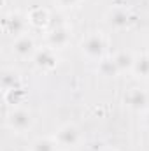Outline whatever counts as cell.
<instances>
[{"label":"cell","instance_id":"cell-1","mask_svg":"<svg viewBox=\"0 0 149 151\" xmlns=\"http://www.w3.org/2000/svg\"><path fill=\"white\" fill-rule=\"evenodd\" d=\"M104 47H105V42L98 34H91L82 40V53L88 58H102Z\"/></svg>","mask_w":149,"mask_h":151},{"label":"cell","instance_id":"cell-2","mask_svg":"<svg viewBox=\"0 0 149 151\" xmlns=\"http://www.w3.org/2000/svg\"><path fill=\"white\" fill-rule=\"evenodd\" d=\"M56 144L62 146V148H72L77 144L79 141V130L75 128L74 125H63L58 132H56V137H54Z\"/></svg>","mask_w":149,"mask_h":151},{"label":"cell","instance_id":"cell-3","mask_svg":"<svg viewBox=\"0 0 149 151\" xmlns=\"http://www.w3.org/2000/svg\"><path fill=\"white\" fill-rule=\"evenodd\" d=\"M7 123H9L11 128H14V130H18V132H23V130L30 128V125H32V116H30L28 111H25V109H14L12 113L9 114Z\"/></svg>","mask_w":149,"mask_h":151},{"label":"cell","instance_id":"cell-4","mask_svg":"<svg viewBox=\"0 0 149 151\" xmlns=\"http://www.w3.org/2000/svg\"><path fill=\"white\" fill-rule=\"evenodd\" d=\"M34 62H35V65H37L39 69L51 70V69H54V67H56L58 58H56V55H54V51H53L51 47H42V49L35 51Z\"/></svg>","mask_w":149,"mask_h":151},{"label":"cell","instance_id":"cell-5","mask_svg":"<svg viewBox=\"0 0 149 151\" xmlns=\"http://www.w3.org/2000/svg\"><path fill=\"white\" fill-rule=\"evenodd\" d=\"M125 102L130 109L133 111H140L148 106V93L140 88H132L126 95H125Z\"/></svg>","mask_w":149,"mask_h":151},{"label":"cell","instance_id":"cell-6","mask_svg":"<svg viewBox=\"0 0 149 151\" xmlns=\"http://www.w3.org/2000/svg\"><path fill=\"white\" fill-rule=\"evenodd\" d=\"M12 51H14L18 56H21V58L34 55V53H35L34 39L28 37V35H19V37H16L14 44H12Z\"/></svg>","mask_w":149,"mask_h":151},{"label":"cell","instance_id":"cell-7","mask_svg":"<svg viewBox=\"0 0 149 151\" xmlns=\"http://www.w3.org/2000/svg\"><path fill=\"white\" fill-rule=\"evenodd\" d=\"M25 27H27V19L21 14H18V12H14V14L5 18V30L9 34H12V35H18V37L23 35Z\"/></svg>","mask_w":149,"mask_h":151},{"label":"cell","instance_id":"cell-8","mask_svg":"<svg viewBox=\"0 0 149 151\" xmlns=\"http://www.w3.org/2000/svg\"><path fill=\"white\" fill-rule=\"evenodd\" d=\"M128 23H130L128 11H125V9H112L111 12H109V25L111 27L121 30V28L128 27Z\"/></svg>","mask_w":149,"mask_h":151},{"label":"cell","instance_id":"cell-9","mask_svg":"<svg viewBox=\"0 0 149 151\" xmlns=\"http://www.w3.org/2000/svg\"><path fill=\"white\" fill-rule=\"evenodd\" d=\"M27 19H28L30 25L40 28V27H46V25H47V21H49V12H47L46 9H42V7H34V9H30Z\"/></svg>","mask_w":149,"mask_h":151},{"label":"cell","instance_id":"cell-10","mask_svg":"<svg viewBox=\"0 0 149 151\" xmlns=\"http://www.w3.org/2000/svg\"><path fill=\"white\" fill-rule=\"evenodd\" d=\"M47 39H49V44H51L53 47H62V46H65V44L69 42L70 32H69L65 27H56V28L51 30V34H49Z\"/></svg>","mask_w":149,"mask_h":151},{"label":"cell","instance_id":"cell-11","mask_svg":"<svg viewBox=\"0 0 149 151\" xmlns=\"http://www.w3.org/2000/svg\"><path fill=\"white\" fill-rule=\"evenodd\" d=\"M114 62H116V67H117L119 72H126V70H132V69H133L135 58H133L132 53H128V51H119V53L114 56Z\"/></svg>","mask_w":149,"mask_h":151},{"label":"cell","instance_id":"cell-12","mask_svg":"<svg viewBox=\"0 0 149 151\" xmlns=\"http://www.w3.org/2000/svg\"><path fill=\"white\" fill-rule=\"evenodd\" d=\"M2 88H4V91L19 88V76H18V72H14L11 69L4 70L2 72Z\"/></svg>","mask_w":149,"mask_h":151},{"label":"cell","instance_id":"cell-13","mask_svg":"<svg viewBox=\"0 0 149 151\" xmlns=\"http://www.w3.org/2000/svg\"><path fill=\"white\" fill-rule=\"evenodd\" d=\"M132 70L139 77H149V56L148 55H142V56L135 58V63H133Z\"/></svg>","mask_w":149,"mask_h":151},{"label":"cell","instance_id":"cell-14","mask_svg":"<svg viewBox=\"0 0 149 151\" xmlns=\"http://www.w3.org/2000/svg\"><path fill=\"white\" fill-rule=\"evenodd\" d=\"M98 72L104 76V77H114V76L119 72L117 67H116L114 58H111V60H102L98 63Z\"/></svg>","mask_w":149,"mask_h":151},{"label":"cell","instance_id":"cell-15","mask_svg":"<svg viewBox=\"0 0 149 151\" xmlns=\"http://www.w3.org/2000/svg\"><path fill=\"white\" fill-rule=\"evenodd\" d=\"M32 151H56V141L53 139H37L32 146Z\"/></svg>","mask_w":149,"mask_h":151},{"label":"cell","instance_id":"cell-16","mask_svg":"<svg viewBox=\"0 0 149 151\" xmlns=\"http://www.w3.org/2000/svg\"><path fill=\"white\" fill-rule=\"evenodd\" d=\"M23 97H25V91H23L21 88H14V90L5 91V100H7V104H18Z\"/></svg>","mask_w":149,"mask_h":151},{"label":"cell","instance_id":"cell-17","mask_svg":"<svg viewBox=\"0 0 149 151\" xmlns=\"http://www.w3.org/2000/svg\"><path fill=\"white\" fill-rule=\"evenodd\" d=\"M79 0H58V4L60 5H63V7H72V5H75Z\"/></svg>","mask_w":149,"mask_h":151},{"label":"cell","instance_id":"cell-18","mask_svg":"<svg viewBox=\"0 0 149 151\" xmlns=\"http://www.w3.org/2000/svg\"><path fill=\"white\" fill-rule=\"evenodd\" d=\"M146 123H148V127H149V113H148V116H146Z\"/></svg>","mask_w":149,"mask_h":151},{"label":"cell","instance_id":"cell-19","mask_svg":"<svg viewBox=\"0 0 149 151\" xmlns=\"http://www.w3.org/2000/svg\"><path fill=\"white\" fill-rule=\"evenodd\" d=\"M107 151H116V150H107Z\"/></svg>","mask_w":149,"mask_h":151}]
</instances>
